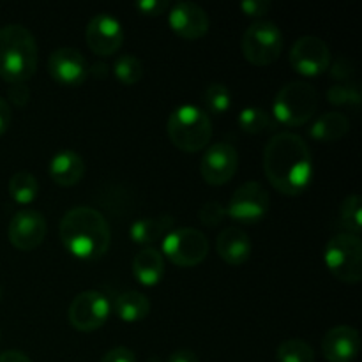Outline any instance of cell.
<instances>
[{
  "label": "cell",
  "mask_w": 362,
  "mask_h": 362,
  "mask_svg": "<svg viewBox=\"0 0 362 362\" xmlns=\"http://www.w3.org/2000/svg\"><path fill=\"white\" fill-rule=\"evenodd\" d=\"M264 172L274 189L299 197L313 179V156L308 141L296 133H278L264 148Z\"/></svg>",
  "instance_id": "obj_1"
},
{
  "label": "cell",
  "mask_w": 362,
  "mask_h": 362,
  "mask_svg": "<svg viewBox=\"0 0 362 362\" xmlns=\"http://www.w3.org/2000/svg\"><path fill=\"white\" fill-rule=\"evenodd\" d=\"M60 240L69 255L78 260H99L112 243V230L105 216L94 207H74L60 219Z\"/></svg>",
  "instance_id": "obj_2"
},
{
  "label": "cell",
  "mask_w": 362,
  "mask_h": 362,
  "mask_svg": "<svg viewBox=\"0 0 362 362\" xmlns=\"http://www.w3.org/2000/svg\"><path fill=\"white\" fill-rule=\"evenodd\" d=\"M37 42L23 25L0 28V78L7 83H27L37 69Z\"/></svg>",
  "instance_id": "obj_3"
},
{
  "label": "cell",
  "mask_w": 362,
  "mask_h": 362,
  "mask_svg": "<svg viewBox=\"0 0 362 362\" xmlns=\"http://www.w3.org/2000/svg\"><path fill=\"white\" fill-rule=\"evenodd\" d=\"M166 133L179 151L187 154L200 152L212 138L211 117L194 105H180L170 113Z\"/></svg>",
  "instance_id": "obj_4"
},
{
  "label": "cell",
  "mask_w": 362,
  "mask_h": 362,
  "mask_svg": "<svg viewBox=\"0 0 362 362\" xmlns=\"http://www.w3.org/2000/svg\"><path fill=\"white\" fill-rule=\"evenodd\" d=\"M318 108V94L306 81L283 85L272 103V119L285 127H300L313 119Z\"/></svg>",
  "instance_id": "obj_5"
},
{
  "label": "cell",
  "mask_w": 362,
  "mask_h": 362,
  "mask_svg": "<svg viewBox=\"0 0 362 362\" xmlns=\"http://www.w3.org/2000/svg\"><path fill=\"white\" fill-rule=\"evenodd\" d=\"M325 267L338 281L357 285L362 279V243L359 235L336 233L324 251Z\"/></svg>",
  "instance_id": "obj_6"
},
{
  "label": "cell",
  "mask_w": 362,
  "mask_h": 362,
  "mask_svg": "<svg viewBox=\"0 0 362 362\" xmlns=\"http://www.w3.org/2000/svg\"><path fill=\"white\" fill-rule=\"evenodd\" d=\"M240 48L244 59L253 66H271L283 52V34L272 21L258 20L246 28Z\"/></svg>",
  "instance_id": "obj_7"
},
{
  "label": "cell",
  "mask_w": 362,
  "mask_h": 362,
  "mask_svg": "<svg viewBox=\"0 0 362 362\" xmlns=\"http://www.w3.org/2000/svg\"><path fill=\"white\" fill-rule=\"evenodd\" d=\"M163 253L177 267H194L207 258L209 240L200 230L182 226L166 233Z\"/></svg>",
  "instance_id": "obj_8"
},
{
  "label": "cell",
  "mask_w": 362,
  "mask_h": 362,
  "mask_svg": "<svg viewBox=\"0 0 362 362\" xmlns=\"http://www.w3.org/2000/svg\"><path fill=\"white\" fill-rule=\"evenodd\" d=\"M271 207V197L269 191L257 180L244 182L233 191L228 205H226V218H232L233 221L240 225H251L258 223L267 216Z\"/></svg>",
  "instance_id": "obj_9"
},
{
  "label": "cell",
  "mask_w": 362,
  "mask_h": 362,
  "mask_svg": "<svg viewBox=\"0 0 362 362\" xmlns=\"http://www.w3.org/2000/svg\"><path fill=\"white\" fill-rule=\"evenodd\" d=\"M112 313V304L105 293L98 290H85L71 303L67 317L73 329L80 332H94L106 324Z\"/></svg>",
  "instance_id": "obj_10"
},
{
  "label": "cell",
  "mask_w": 362,
  "mask_h": 362,
  "mask_svg": "<svg viewBox=\"0 0 362 362\" xmlns=\"http://www.w3.org/2000/svg\"><path fill=\"white\" fill-rule=\"evenodd\" d=\"M332 62L331 49L324 39L317 35H303L290 49V66L297 74L315 78L329 71Z\"/></svg>",
  "instance_id": "obj_11"
},
{
  "label": "cell",
  "mask_w": 362,
  "mask_h": 362,
  "mask_svg": "<svg viewBox=\"0 0 362 362\" xmlns=\"http://www.w3.org/2000/svg\"><path fill=\"white\" fill-rule=\"evenodd\" d=\"M239 168V152L228 141L209 145L200 163L202 179L209 186H225L235 177Z\"/></svg>",
  "instance_id": "obj_12"
},
{
  "label": "cell",
  "mask_w": 362,
  "mask_h": 362,
  "mask_svg": "<svg viewBox=\"0 0 362 362\" xmlns=\"http://www.w3.org/2000/svg\"><path fill=\"white\" fill-rule=\"evenodd\" d=\"M88 49L98 57L115 55L124 42V27L115 16L99 13L90 18L85 30Z\"/></svg>",
  "instance_id": "obj_13"
},
{
  "label": "cell",
  "mask_w": 362,
  "mask_h": 362,
  "mask_svg": "<svg viewBox=\"0 0 362 362\" xmlns=\"http://www.w3.org/2000/svg\"><path fill=\"white\" fill-rule=\"evenodd\" d=\"M46 232H48V225H46L45 216L34 209L18 211L11 218L9 228H7L9 243L20 251H32L41 246Z\"/></svg>",
  "instance_id": "obj_14"
},
{
  "label": "cell",
  "mask_w": 362,
  "mask_h": 362,
  "mask_svg": "<svg viewBox=\"0 0 362 362\" xmlns=\"http://www.w3.org/2000/svg\"><path fill=\"white\" fill-rule=\"evenodd\" d=\"M48 73L55 83L64 87H80L88 78V64L76 48L62 46L49 55Z\"/></svg>",
  "instance_id": "obj_15"
},
{
  "label": "cell",
  "mask_w": 362,
  "mask_h": 362,
  "mask_svg": "<svg viewBox=\"0 0 362 362\" xmlns=\"http://www.w3.org/2000/svg\"><path fill=\"white\" fill-rule=\"evenodd\" d=\"M168 25L179 37L194 41L209 32L211 21L207 13L194 2H177L168 11Z\"/></svg>",
  "instance_id": "obj_16"
},
{
  "label": "cell",
  "mask_w": 362,
  "mask_h": 362,
  "mask_svg": "<svg viewBox=\"0 0 362 362\" xmlns=\"http://www.w3.org/2000/svg\"><path fill=\"white\" fill-rule=\"evenodd\" d=\"M361 336L350 325H338L325 332L322 339V354L329 362H352L359 356Z\"/></svg>",
  "instance_id": "obj_17"
},
{
  "label": "cell",
  "mask_w": 362,
  "mask_h": 362,
  "mask_svg": "<svg viewBox=\"0 0 362 362\" xmlns=\"http://www.w3.org/2000/svg\"><path fill=\"white\" fill-rule=\"evenodd\" d=\"M251 250L253 244L250 235L239 226H226L216 240V251L228 265L246 264L251 257Z\"/></svg>",
  "instance_id": "obj_18"
},
{
  "label": "cell",
  "mask_w": 362,
  "mask_h": 362,
  "mask_svg": "<svg viewBox=\"0 0 362 362\" xmlns=\"http://www.w3.org/2000/svg\"><path fill=\"white\" fill-rule=\"evenodd\" d=\"M48 172L57 186L73 187L83 179L85 163L78 152L60 151L49 159Z\"/></svg>",
  "instance_id": "obj_19"
},
{
  "label": "cell",
  "mask_w": 362,
  "mask_h": 362,
  "mask_svg": "<svg viewBox=\"0 0 362 362\" xmlns=\"http://www.w3.org/2000/svg\"><path fill=\"white\" fill-rule=\"evenodd\" d=\"M133 276L140 285L158 286L165 276V257L156 247H144L133 260Z\"/></svg>",
  "instance_id": "obj_20"
},
{
  "label": "cell",
  "mask_w": 362,
  "mask_h": 362,
  "mask_svg": "<svg viewBox=\"0 0 362 362\" xmlns=\"http://www.w3.org/2000/svg\"><path fill=\"white\" fill-rule=\"evenodd\" d=\"M173 226V216L159 214L152 218H141L134 221L129 228V237L138 246H147L158 243Z\"/></svg>",
  "instance_id": "obj_21"
},
{
  "label": "cell",
  "mask_w": 362,
  "mask_h": 362,
  "mask_svg": "<svg viewBox=\"0 0 362 362\" xmlns=\"http://www.w3.org/2000/svg\"><path fill=\"white\" fill-rule=\"evenodd\" d=\"M350 131V119L341 112H327L310 127V136L322 144H334Z\"/></svg>",
  "instance_id": "obj_22"
},
{
  "label": "cell",
  "mask_w": 362,
  "mask_h": 362,
  "mask_svg": "<svg viewBox=\"0 0 362 362\" xmlns=\"http://www.w3.org/2000/svg\"><path fill=\"white\" fill-rule=\"evenodd\" d=\"M115 313L126 324L141 322L151 313V300L145 293L136 292V290H127V292L117 296Z\"/></svg>",
  "instance_id": "obj_23"
},
{
  "label": "cell",
  "mask_w": 362,
  "mask_h": 362,
  "mask_svg": "<svg viewBox=\"0 0 362 362\" xmlns=\"http://www.w3.org/2000/svg\"><path fill=\"white\" fill-rule=\"evenodd\" d=\"M239 127L247 134H262L269 133V131L274 129L278 124L272 119V115L269 112H265L264 108H258V106H250V108H244L239 113Z\"/></svg>",
  "instance_id": "obj_24"
},
{
  "label": "cell",
  "mask_w": 362,
  "mask_h": 362,
  "mask_svg": "<svg viewBox=\"0 0 362 362\" xmlns=\"http://www.w3.org/2000/svg\"><path fill=\"white\" fill-rule=\"evenodd\" d=\"M39 193V182L30 172H16L9 179V194L16 204L28 205L35 200Z\"/></svg>",
  "instance_id": "obj_25"
},
{
  "label": "cell",
  "mask_w": 362,
  "mask_h": 362,
  "mask_svg": "<svg viewBox=\"0 0 362 362\" xmlns=\"http://www.w3.org/2000/svg\"><path fill=\"white\" fill-rule=\"evenodd\" d=\"M361 212H362V202L357 193L349 194L343 200L341 207H339L338 223L345 233H352V235H361L362 225H361Z\"/></svg>",
  "instance_id": "obj_26"
},
{
  "label": "cell",
  "mask_w": 362,
  "mask_h": 362,
  "mask_svg": "<svg viewBox=\"0 0 362 362\" xmlns=\"http://www.w3.org/2000/svg\"><path fill=\"white\" fill-rule=\"evenodd\" d=\"M278 362H315V350L300 338L285 339L276 350Z\"/></svg>",
  "instance_id": "obj_27"
},
{
  "label": "cell",
  "mask_w": 362,
  "mask_h": 362,
  "mask_svg": "<svg viewBox=\"0 0 362 362\" xmlns=\"http://www.w3.org/2000/svg\"><path fill=\"white\" fill-rule=\"evenodd\" d=\"M113 74L122 85H136L144 76V66L138 57L124 53L113 64Z\"/></svg>",
  "instance_id": "obj_28"
},
{
  "label": "cell",
  "mask_w": 362,
  "mask_h": 362,
  "mask_svg": "<svg viewBox=\"0 0 362 362\" xmlns=\"http://www.w3.org/2000/svg\"><path fill=\"white\" fill-rule=\"evenodd\" d=\"M205 108L212 115H225L232 106V94L225 83H211L205 90Z\"/></svg>",
  "instance_id": "obj_29"
},
{
  "label": "cell",
  "mask_w": 362,
  "mask_h": 362,
  "mask_svg": "<svg viewBox=\"0 0 362 362\" xmlns=\"http://www.w3.org/2000/svg\"><path fill=\"white\" fill-rule=\"evenodd\" d=\"M327 101L334 106H354V108H357L362 101L361 87L356 81L332 85L327 90Z\"/></svg>",
  "instance_id": "obj_30"
},
{
  "label": "cell",
  "mask_w": 362,
  "mask_h": 362,
  "mask_svg": "<svg viewBox=\"0 0 362 362\" xmlns=\"http://www.w3.org/2000/svg\"><path fill=\"white\" fill-rule=\"evenodd\" d=\"M226 218V209L221 202H207L204 207L198 212V219L204 226L214 228V226L221 225Z\"/></svg>",
  "instance_id": "obj_31"
},
{
  "label": "cell",
  "mask_w": 362,
  "mask_h": 362,
  "mask_svg": "<svg viewBox=\"0 0 362 362\" xmlns=\"http://www.w3.org/2000/svg\"><path fill=\"white\" fill-rule=\"evenodd\" d=\"M329 71H331V76L334 80L341 81V83H349V81H352L354 74H356V64L349 57H338L334 62H331Z\"/></svg>",
  "instance_id": "obj_32"
},
{
  "label": "cell",
  "mask_w": 362,
  "mask_h": 362,
  "mask_svg": "<svg viewBox=\"0 0 362 362\" xmlns=\"http://www.w3.org/2000/svg\"><path fill=\"white\" fill-rule=\"evenodd\" d=\"M7 98L18 108H23L30 103V88L27 83H9L7 87Z\"/></svg>",
  "instance_id": "obj_33"
},
{
  "label": "cell",
  "mask_w": 362,
  "mask_h": 362,
  "mask_svg": "<svg viewBox=\"0 0 362 362\" xmlns=\"http://www.w3.org/2000/svg\"><path fill=\"white\" fill-rule=\"evenodd\" d=\"M136 11L144 16H161L168 11V2L166 0H141V2L134 4Z\"/></svg>",
  "instance_id": "obj_34"
},
{
  "label": "cell",
  "mask_w": 362,
  "mask_h": 362,
  "mask_svg": "<svg viewBox=\"0 0 362 362\" xmlns=\"http://www.w3.org/2000/svg\"><path fill=\"white\" fill-rule=\"evenodd\" d=\"M271 9V2L269 0H244L240 4V11L250 18H262L269 13Z\"/></svg>",
  "instance_id": "obj_35"
},
{
  "label": "cell",
  "mask_w": 362,
  "mask_h": 362,
  "mask_svg": "<svg viewBox=\"0 0 362 362\" xmlns=\"http://www.w3.org/2000/svg\"><path fill=\"white\" fill-rule=\"evenodd\" d=\"M101 362H136V356L127 346H115L105 354Z\"/></svg>",
  "instance_id": "obj_36"
},
{
  "label": "cell",
  "mask_w": 362,
  "mask_h": 362,
  "mask_svg": "<svg viewBox=\"0 0 362 362\" xmlns=\"http://www.w3.org/2000/svg\"><path fill=\"white\" fill-rule=\"evenodd\" d=\"M11 126V106L6 99L0 95V136L9 129Z\"/></svg>",
  "instance_id": "obj_37"
},
{
  "label": "cell",
  "mask_w": 362,
  "mask_h": 362,
  "mask_svg": "<svg viewBox=\"0 0 362 362\" xmlns=\"http://www.w3.org/2000/svg\"><path fill=\"white\" fill-rule=\"evenodd\" d=\"M166 362H200V361H198V356L193 352V350L180 349V350H175L173 354H170V357L166 359Z\"/></svg>",
  "instance_id": "obj_38"
},
{
  "label": "cell",
  "mask_w": 362,
  "mask_h": 362,
  "mask_svg": "<svg viewBox=\"0 0 362 362\" xmlns=\"http://www.w3.org/2000/svg\"><path fill=\"white\" fill-rule=\"evenodd\" d=\"M0 362H32L28 356H25L20 350H7L0 354Z\"/></svg>",
  "instance_id": "obj_39"
},
{
  "label": "cell",
  "mask_w": 362,
  "mask_h": 362,
  "mask_svg": "<svg viewBox=\"0 0 362 362\" xmlns=\"http://www.w3.org/2000/svg\"><path fill=\"white\" fill-rule=\"evenodd\" d=\"M90 73L98 78H106L108 76V66H105V64H94L92 67H88V74Z\"/></svg>",
  "instance_id": "obj_40"
},
{
  "label": "cell",
  "mask_w": 362,
  "mask_h": 362,
  "mask_svg": "<svg viewBox=\"0 0 362 362\" xmlns=\"http://www.w3.org/2000/svg\"><path fill=\"white\" fill-rule=\"evenodd\" d=\"M0 300H2V286H0Z\"/></svg>",
  "instance_id": "obj_41"
}]
</instances>
